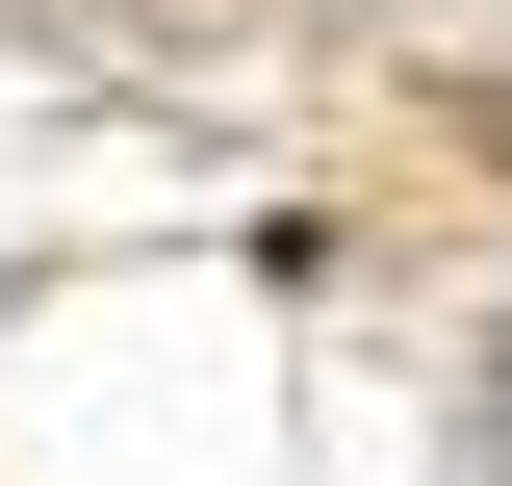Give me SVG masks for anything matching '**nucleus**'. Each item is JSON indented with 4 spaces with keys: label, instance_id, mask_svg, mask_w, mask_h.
<instances>
[]
</instances>
